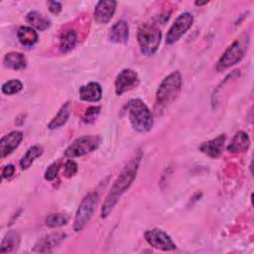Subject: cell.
Wrapping results in <instances>:
<instances>
[{"label": "cell", "instance_id": "7a4b0ae2", "mask_svg": "<svg viewBox=\"0 0 254 254\" xmlns=\"http://www.w3.org/2000/svg\"><path fill=\"white\" fill-rule=\"evenodd\" d=\"M128 119L133 129L140 133L148 132L153 127V115L148 106L139 98L129 100L125 105Z\"/></svg>", "mask_w": 254, "mask_h": 254}, {"label": "cell", "instance_id": "7402d4cb", "mask_svg": "<svg viewBox=\"0 0 254 254\" xmlns=\"http://www.w3.org/2000/svg\"><path fill=\"white\" fill-rule=\"evenodd\" d=\"M43 152H44V149H43V147L41 145L36 144V145L31 146L27 150L25 155L22 157V159L20 160V167L23 170L29 169L32 166V164L34 163V161L37 158H39L40 156H42Z\"/></svg>", "mask_w": 254, "mask_h": 254}, {"label": "cell", "instance_id": "3957f363", "mask_svg": "<svg viewBox=\"0 0 254 254\" xmlns=\"http://www.w3.org/2000/svg\"><path fill=\"white\" fill-rule=\"evenodd\" d=\"M162 32L160 28L153 23L142 24L137 31V42L141 53L144 56H153L161 43Z\"/></svg>", "mask_w": 254, "mask_h": 254}, {"label": "cell", "instance_id": "4dcf8cb0", "mask_svg": "<svg viewBox=\"0 0 254 254\" xmlns=\"http://www.w3.org/2000/svg\"><path fill=\"white\" fill-rule=\"evenodd\" d=\"M14 173H15V167L12 164H8L2 170V178L9 179L14 175Z\"/></svg>", "mask_w": 254, "mask_h": 254}, {"label": "cell", "instance_id": "ac0fdd59", "mask_svg": "<svg viewBox=\"0 0 254 254\" xmlns=\"http://www.w3.org/2000/svg\"><path fill=\"white\" fill-rule=\"evenodd\" d=\"M76 43H77V35L75 30L68 28L63 31L61 34L59 49L62 53L65 54L71 51L75 47Z\"/></svg>", "mask_w": 254, "mask_h": 254}, {"label": "cell", "instance_id": "7c38bea8", "mask_svg": "<svg viewBox=\"0 0 254 254\" xmlns=\"http://www.w3.org/2000/svg\"><path fill=\"white\" fill-rule=\"evenodd\" d=\"M65 238V234L63 232H54L42 237L34 247V251L36 252H50L54 248L58 247Z\"/></svg>", "mask_w": 254, "mask_h": 254}, {"label": "cell", "instance_id": "8fae6325", "mask_svg": "<svg viewBox=\"0 0 254 254\" xmlns=\"http://www.w3.org/2000/svg\"><path fill=\"white\" fill-rule=\"evenodd\" d=\"M116 1L101 0L98 1L94 8V19L99 24L108 23L113 17L116 9Z\"/></svg>", "mask_w": 254, "mask_h": 254}, {"label": "cell", "instance_id": "9c48e42d", "mask_svg": "<svg viewBox=\"0 0 254 254\" xmlns=\"http://www.w3.org/2000/svg\"><path fill=\"white\" fill-rule=\"evenodd\" d=\"M145 240L149 245L163 251H172L176 249V244L170 235L162 229L154 228L147 230L144 234Z\"/></svg>", "mask_w": 254, "mask_h": 254}, {"label": "cell", "instance_id": "ffe728a7", "mask_svg": "<svg viewBox=\"0 0 254 254\" xmlns=\"http://www.w3.org/2000/svg\"><path fill=\"white\" fill-rule=\"evenodd\" d=\"M20 245V235L13 230H10L6 233L2 239L0 245V253H13L15 252Z\"/></svg>", "mask_w": 254, "mask_h": 254}, {"label": "cell", "instance_id": "277c9868", "mask_svg": "<svg viewBox=\"0 0 254 254\" xmlns=\"http://www.w3.org/2000/svg\"><path fill=\"white\" fill-rule=\"evenodd\" d=\"M249 46V37L247 34H242L236 39L223 53L216 64L217 71H223L228 67L238 64L244 57Z\"/></svg>", "mask_w": 254, "mask_h": 254}, {"label": "cell", "instance_id": "2e32d148", "mask_svg": "<svg viewBox=\"0 0 254 254\" xmlns=\"http://www.w3.org/2000/svg\"><path fill=\"white\" fill-rule=\"evenodd\" d=\"M129 38V26L126 21L116 22L110 29L109 40L115 44H126Z\"/></svg>", "mask_w": 254, "mask_h": 254}, {"label": "cell", "instance_id": "cb8c5ba5", "mask_svg": "<svg viewBox=\"0 0 254 254\" xmlns=\"http://www.w3.org/2000/svg\"><path fill=\"white\" fill-rule=\"evenodd\" d=\"M69 114H70V104H69V102H65L61 107V109L59 110L57 115L53 118V120L49 123V125H48L49 129L55 130V129H58V128H61L62 126H64L65 124V122L67 121Z\"/></svg>", "mask_w": 254, "mask_h": 254}, {"label": "cell", "instance_id": "9a60e30c", "mask_svg": "<svg viewBox=\"0 0 254 254\" xmlns=\"http://www.w3.org/2000/svg\"><path fill=\"white\" fill-rule=\"evenodd\" d=\"M78 93L80 99L83 101L97 102L102 97V88L98 82L90 81L85 85H81Z\"/></svg>", "mask_w": 254, "mask_h": 254}, {"label": "cell", "instance_id": "ba28073f", "mask_svg": "<svg viewBox=\"0 0 254 254\" xmlns=\"http://www.w3.org/2000/svg\"><path fill=\"white\" fill-rule=\"evenodd\" d=\"M192 23L193 17L190 13L184 12L179 15L167 33L166 44L171 46L177 43L182 38V36L191 27Z\"/></svg>", "mask_w": 254, "mask_h": 254}, {"label": "cell", "instance_id": "8992f818", "mask_svg": "<svg viewBox=\"0 0 254 254\" xmlns=\"http://www.w3.org/2000/svg\"><path fill=\"white\" fill-rule=\"evenodd\" d=\"M97 202H98V194L95 191L88 192L82 198L76 210L74 220H73L74 231L76 232L81 231L85 227V225L88 223L93 213L95 212Z\"/></svg>", "mask_w": 254, "mask_h": 254}, {"label": "cell", "instance_id": "6da1fadb", "mask_svg": "<svg viewBox=\"0 0 254 254\" xmlns=\"http://www.w3.org/2000/svg\"><path fill=\"white\" fill-rule=\"evenodd\" d=\"M142 153L138 152L130 161L129 163L124 167V169L121 171L120 175L115 180L114 184L112 185L106 199L102 205L101 208V217L105 218L107 217L110 212L113 210L114 206L120 199L121 195L130 188L134 180L136 179V175L139 169V165L141 162Z\"/></svg>", "mask_w": 254, "mask_h": 254}, {"label": "cell", "instance_id": "1f68e13d", "mask_svg": "<svg viewBox=\"0 0 254 254\" xmlns=\"http://www.w3.org/2000/svg\"><path fill=\"white\" fill-rule=\"evenodd\" d=\"M194 4L196 5V6H202V5H206L207 4V2L206 1H204V2H194Z\"/></svg>", "mask_w": 254, "mask_h": 254}, {"label": "cell", "instance_id": "e0dca14e", "mask_svg": "<svg viewBox=\"0 0 254 254\" xmlns=\"http://www.w3.org/2000/svg\"><path fill=\"white\" fill-rule=\"evenodd\" d=\"M250 146V139L247 133L243 131L237 132L227 146V150L231 153L246 151Z\"/></svg>", "mask_w": 254, "mask_h": 254}, {"label": "cell", "instance_id": "4316f807", "mask_svg": "<svg viewBox=\"0 0 254 254\" xmlns=\"http://www.w3.org/2000/svg\"><path fill=\"white\" fill-rule=\"evenodd\" d=\"M59 171H60V165H59V163H57V162L52 163V164L47 168V170H46V172H45V180H46V181H49V182L54 181V180L57 178V176H58V174H59Z\"/></svg>", "mask_w": 254, "mask_h": 254}, {"label": "cell", "instance_id": "30bf717a", "mask_svg": "<svg viewBox=\"0 0 254 254\" xmlns=\"http://www.w3.org/2000/svg\"><path fill=\"white\" fill-rule=\"evenodd\" d=\"M139 76L137 72L131 68L122 69L115 79V92L117 95H121L126 91L135 88L139 84Z\"/></svg>", "mask_w": 254, "mask_h": 254}, {"label": "cell", "instance_id": "603a6c76", "mask_svg": "<svg viewBox=\"0 0 254 254\" xmlns=\"http://www.w3.org/2000/svg\"><path fill=\"white\" fill-rule=\"evenodd\" d=\"M26 20L34 28L40 31H45L51 26L50 20L38 11H30L26 16Z\"/></svg>", "mask_w": 254, "mask_h": 254}, {"label": "cell", "instance_id": "4fadbf2b", "mask_svg": "<svg viewBox=\"0 0 254 254\" xmlns=\"http://www.w3.org/2000/svg\"><path fill=\"white\" fill-rule=\"evenodd\" d=\"M23 140V133L20 131H12L9 134L3 136L0 141L1 157L5 158L10 155Z\"/></svg>", "mask_w": 254, "mask_h": 254}, {"label": "cell", "instance_id": "484cf974", "mask_svg": "<svg viewBox=\"0 0 254 254\" xmlns=\"http://www.w3.org/2000/svg\"><path fill=\"white\" fill-rule=\"evenodd\" d=\"M23 88V83L19 79H11L2 84V92L6 95H13L20 92Z\"/></svg>", "mask_w": 254, "mask_h": 254}, {"label": "cell", "instance_id": "5b68a950", "mask_svg": "<svg viewBox=\"0 0 254 254\" xmlns=\"http://www.w3.org/2000/svg\"><path fill=\"white\" fill-rule=\"evenodd\" d=\"M183 79L179 70L173 71L166 76L156 92V102L158 105H166L172 102L182 89Z\"/></svg>", "mask_w": 254, "mask_h": 254}, {"label": "cell", "instance_id": "52a82bcc", "mask_svg": "<svg viewBox=\"0 0 254 254\" xmlns=\"http://www.w3.org/2000/svg\"><path fill=\"white\" fill-rule=\"evenodd\" d=\"M101 144V138L96 135H86L76 138L64 151V156L68 158L81 157L87 153L95 151Z\"/></svg>", "mask_w": 254, "mask_h": 254}, {"label": "cell", "instance_id": "44dd1931", "mask_svg": "<svg viewBox=\"0 0 254 254\" xmlns=\"http://www.w3.org/2000/svg\"><path fill=\"white\" fill-rule=\"evenodd\" d=\"M17 38L19 42L25 47H32L39 40L38 33L33 28L28 26H22L19 28L17 32Z\"/></svg>", "mask_w": 254, "mask_h": 254}, {"label": "cell", "instance_id": "5bb4252c", "mask_svg": "<svg viewBox=\"0 0 254 254\" xmlns=\"http://www.w3.org/2000/svg\"><path fill=\"white\" fill-rule=\"evenodd\" d=\"M225 135L221 134L218 135L217 137L208 140L204 143H202L199 147V150L205 154L206 156H208L209 158L212 159H216L218 158L223 150V146H224V142H225Z\"/></svg>", "mask_w": 254, "mask_h": 254}, {"label": "cell", "instance_id": "f1b7e54d", "mask_svg": "<svg viewBox=\"0 0 254 254\" xmlns=\"http://www.w3.org/2000/svg\"><path fill=\"white\" fill-rule=\"evenodd\" d=\"M77 172V164L73 160H67L64 164V175L66 178L73 177Z\"/></svg>", "mask_w": 254, "mask_h": 254}, {"label": "cell", "instance_id": "d6986e66", "mask_svg": "<svg viewBox=\"0 0 254 254\" xmlns=\"http://www.w3.org/2000/svg\"><path fill=\"white\" fill-rule=\"evenodd\" d=\"M4 65L14 70H21L27 66V60L22 53L11 52L4 57Z\"/></svg>", "mask_w": 254, "mask_h": 254}, {"label": "cell", "instance_id": "d4e9b609", "mask_svg": "<svg viewBox=\"0 0 254 254\" xmlns=\"http://www.w3.org/2000/svg\"><path fill=\"white\" fill-rule=\"evenodd\" d=\"M67 220L68 218L65 214L52 213L46 217L45 222L49 227H60V226L65 225L67 223Z\"/></svg>", "mask_w": 254, "mask_h": 254}, {"label": "cell", "instance_id": "f546056e", "mask_svg": "<svg viewBox=\"0 0 254 254\" xmlns=\"http://www.w3.org/2000/svg\"><path fill=\"white\" fill-rule=\"evenodd\" d=\"M48 6H49V10L55 14V15H58L60 14V12L62 11L63 7H62V3L61 2H58V1H49L48 3Z\"/></svg>", "mask_w": 254, "mask_h": 254}, {"label": "cell", "instance_id": "83f0119b", "mask_svg": "<svg viewBox=\"0 0 254 254\" xmlns=\"http://www.w3.org/2000/svg\"><path fill=\"white\" fill-rule=\"evenodd\" d=\"M99 112H100V107H98V106H90V107L87 108V110L84 113L82 119H83V121L85 123L93 122L97 118Z\"/></svg>", "mask_w": 254, "mask_h": 254}]
</instances>
